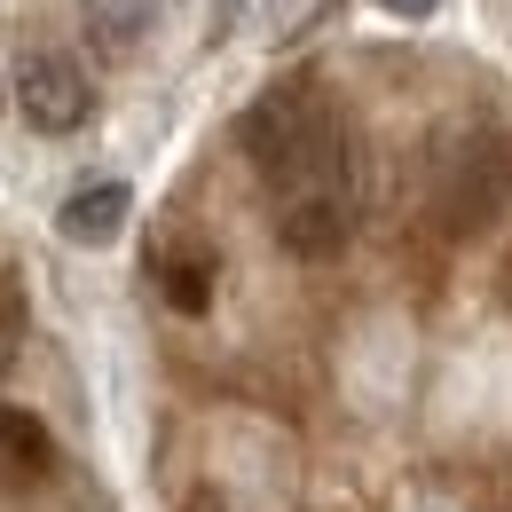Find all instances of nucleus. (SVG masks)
<instances>
[{
	"label": "nucleus",
	"instance_id": "10",
	"mask_svg": "<svg viewBox=\"0 0 512 512\" xmlns=\"http://www.w3.org/2000/svg\"><path fill=\"white\" fill-rule=\"evenodd\" d=\"M0 103H8V87H0Z\"/></svg>",
	"mask_w": 512,
	"mask_h": 512
},
{
	"label": "nucleus",
	"instance_id": "5",
	"mask_svg": "<svg viewBox=\"0 0 512 512\" xmlns=\"http://www.w3.org/2000/svg\"><path fill=\"white\" fill-rule=\"evenodd\" d=\"M0 465H8L16 481H48V473H56V434H48V418L0 410Z\"/></svg>",
	"mask_w": 512,
	"mask_h": 512
},
{
	"label": "nucleus",
	"instance_id": "2",
	"mask_svg": "<svg viewBox=\"0 0 512 512\" xmlns=\"http://www.w3.org/2000/svg\"><path fill=\"white\" fill-rule=\"evenodd\" d=\"M16 111H24V127H40V134H79V127H87V111H95L87 64L64 56V48L24 56V71H16Z\"/></svg>",
	"mask_w": 512,
	"mask_h": 512
},
{
	"label": "nucleus",
	"instance_id": "1",
	"mask_svg": "<svg viewBox=\"0 0 512 512\" xmlns=\"http://www.w3.org/2000/svg\"><path fill=\"white\" fill-rule=\"evenodd\" d=\"M237 142H245V158L268 174L276 205H284V197H355L347 134H339V119H331V103H323L316 79L268 87L253 111H245Z\"/></svg>",
	"mask_w": 512,
	"mask_h": 512
},
{
	"label": "nucleus",
	"instance_id": "8",
	"mask_svg": "<svg viewBox=\"0 0 512 512\" xmlns=\"http://www.w3.org/2000/svg\"><path fill=\"white\" fill-rule=\"evenodd\" d=\"M386 16H434V8H442V0H379Z\"/></svg>",
	"mask_w": 512,
	"mask_h": 512
},
{
	"label": "nucleus",
	"instance_id": "4",
	"mask_svg": "<svg viewBox=\"0 0 512 512\" xmlns=\"http://www.w3.org/2000/svg\"><path fill=\"white\" fill-rule=\"evenodd\" d=\"M127 213H134L127 182H87V190H71L64 205H56V237H64V245H87V253H103V245L127 229Z\"/></svg>",
	"mask_w": 512,
	"mask_h": 512
},
{
	"label": "nucleus",
	"instance_id": "3",
	"mask_svg": "<svg viewBox=\"0 0 512 512\" xmlns=\"http://www.w3.org/2000/svg\"><path fill=\"white\" fill-rule=\"evenodd\" d=\"M355 237V197H284L276 205V245L292 260H331Z\"/></svg>",
	"mask_w": 512,
	"mask_h": 512
},
{
	"label": "nucleus",
	"instance_id": "7",
	"mask_svg": "<svg viewBox=\"0 0 512 512\" xmlns=\"http://www.w3.org/2000/svg\"><path fill=\"white\" fill-rule=\"evenodd\" d=\"M331 8H339V0H268V8H260V24H268V40H276V48H292V40H308V32H316Z\"/></svg>",
	"mask_w": 512,
	"mask_h": 512
},
{
	"label": "nucleus",
	"instance_id": "11",
	"mask_svg": "<svg viewBox=\"0 0 512 512\" xmlns=\"http://www.w3.org/2000/svg\"><path fill=\"white\" fill-rule=\"evenodd\" d=\"M150 8H158V0H150Z\"/></svg>",
	"mask_w": 512,
	"mask_h": 512
},
{
	"label": "nucleus",
	"instance_id": "9",
	"mask_svg": "<svg viewBox=\"0 0 512 512\" xmlns=\"http://www.w3.org/2000/svg\"><path fill=\"white\" fill-rule=\"evenodd\" d=\"M190 512H221V505H213V497H190Z\"/></svg>",
	"mask_w": 512,
	"mask_h": 512
},
{
	"label": "nucleus",
	"instance_id": "6",
	"mask_svg": "<svg viewBox=\"0 0 512 512\" xmlns=\"http://www.w3.org/2000/svg\"><path fill=\"white\" fill-rule=\"evenodd\" d=\"M158 292H166V308H182V316H205L213 308V253H158Z\"/></svg>",
	"mask_w": 512,
	"mask_h": 512
}]
</instances>
